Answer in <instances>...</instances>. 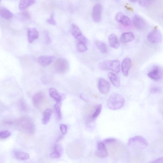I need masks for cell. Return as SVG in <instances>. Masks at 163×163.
<instances>
[{
    "instance_id": "cell-24",
    "label": "cell",
    "mask_w": 163,
    "mask_h": 163,
    "mask_svg": "<svg viewBox=\"0 0 163 163\" xmlns=\"http://www.w3.org/2000/svg\"><path fill=\"white\" fill-rule=\"evenodd\" d=\"M33 0H22L19 1V8L21 10H24L35 3Z\"/></svg>"
},
{
    "instance_id": "cell-29",
    "label": "cell",
    "mask_w": 163,
    "mask_h": 163,
    "mask_svg": "<svg viewBox=\"0 0 163 163\" xmlns=\"http://www.w3.org/2000/svg\"><path fill=\"white\" fill-rule=\"evenodd\" d=\"M102 109V105L101 104L98 105L95 108V111L92 116L93 120H95L100 115Z\"/></svg>"
},
{
    "instance_id": "cell-19",
    "label": "cell",
    "mask_w": 163,
    "mask_h": 163,
    "mask_svg": "<svg viewBox=\"0 0 163 163\" xmlns=\"http://www.w3.org/2000/svg\"><path fill=\"white\" fill-rule=\"evenodd\" d=\"M135 36L131 32H127L122 33L121 36V41L123 43H127L134 40Z\"/></svg>"
},
{
    "instance_id": "cell-2",
    "label": "cell",
    "mask_w": 163,
    "mask_h": 163,
    "mask_svg": "<svg viewBox=\"0 0 163 163\" xmlns=\"http://www.w3.org/2000/svg\"><path fill=\"white\" fill-rule=\"evenodd\" d=\"M125 100L124 97L119 94H112L107 100V105L110 109L116 110L120 109L124 106Z\"/></svg>"
},
{
    "instance_id": "cell-1",
    "label": "cell",
    "mask_w": 163,
    "mask_h": 163,
    "mask_svg": "<svg viewBox=\"0 0 163 163\" xmlns=\"http://www.w3.org/2000/svg\"><path fill=\"white\" fill-rule=\"evenodd\" d=\"M16 125L19 129L29 135H33L35 133L36 128L32 120L29 117H22L18 118Z\"/></svg>"
},
{
    "instance_id": "cell-28",
    "label": "cell",
    "mask_w": 163,
    "mask_h": 163,
    "mask_svg": "<svg viewBox=\"0 0 163 163\" xmlns=\"http://www.w3.org/2000/svg\"><path fill=\"white\" fill-rule=\"evenodd\" d=\"M77 51L80 52H84L88 50L87 44L83 42H77Z\"/></svg>"
},
{
    "instance_id": "cell-39",
    "label": "cell",
    "mask_w": 163,
    "mask_h": 163,
    "mask_svg": "<svg viewBox=\"0 0 163 163\" xmlns=\"http://www.w3.org/2000/svg\"><path fill=\"white\" fill-rule=\"evenodd\" d=\"M60 130L63 135H65L67 132V127L65 124H61L60 127Z\"/></svg>"
},
{
    "instance_id": "cell-25",
    "label": "cell",
    "mask_w": 163,
    "mask_h": 163,
    "mask_svg": "<svg viewBox=\"0 0 163 163\" xmlns=\"http://www.w3.org/2000/svg\"><path fill=\"white\" fill-rule=\"evenodd\" d=\"M52 114V110L50 109H47L43 113V117L42 122L43 125L48 124L50 121Z\"/></svg>"
},
{
    "instance_id": "cell-14",
    "label": "cell",
    "mask_w": 163,
    "mask_h": 163,
    "mask_svg": "<svg viewBox=\"0 0 163 163\" xmlns=\"http://www.w3.org/2000/svg\"><path fill=\"white\" fill-rule=\"evenodd\" d=\"M45 95L41 92H38L33 96L32 100L33 106L36 108H39L42 104L44 100Z\"/></svg>"
},
{
    "instance_id": "cell-6",
    "label": "cell",
    "mask_w": 163,
    "mask_h": 163,
    "mask_svg": "<svg viewBox=\"0 0 163 163\" xmlns=\"http://www.w3.org/2000/svg\"><path fill=\"white\" fill-rule=\"evenodd\" d=\"M162 34L161 32L157 29L151 31L147 36V40L153 43H157L162 40Z\"/></svg>"
},
{
    "instance_id": "cell-13",
    "label": "cell",
    "mask_w": 163,
    "mask_h": 163,
    "mask_svg": "<svg viewBox=\"0 0 163 163\" xmlns=\"http://www.w3.org/2000/svg\"><path fill=\"white\" fill-rule=\"evenodd\" d=\"M132 22L135 27L139 30H143L145 28L146 22L141 16L135 15L132 18Z\"/></svg>"
},
{
    "instance_id": "cell-15",
    "label": "cell",
    "mask_w": 163,
    "mask_h": 163,
    "mask_svg": "<svg viewBox=\"0 0 163 163\" xmlns=\"http://www.w3.org/2000/svg\"><path fill=\"white\" fill-rule=\"evenodd\" d=\"M49 94L51 97L57 102H61L66 97L65 94L59 93L56 89L53 88L49 89Z\"/></svg>"
},
{
    "instance_id": "cell-26",
    "label": "cell",
    "mask_w": 163,
    "mask_h": 163,
    "mask_svg": "<svg viewBox=\"0 0 163 163\" xmlns=\"http://www.w3.org/2000/svg\"><path fill=\"white\" fill-rule=\"evenodd\" d=\"M61 106V102H57L56 104L54 106L57 119L58 121H60L62 119Z\"/></svg>"
},
{
    "instance_id": "cell-10",
    "label": "cell",
    "mask_w": 163,
    "mask_h": 163,
    "mask_svg": "<svg viewBox=\"0 0 163 163\" xmlns=\"http://www.w3.org/2000/svg\"><path fill=\"white\" fill-rule=\"evenodd\" d=\"M147 76L152 80L156 81H159L162 77V69L159 67L156 66L148 73Z\"/></svg>"
},
{
    "instance_id": "cell-18",
    "label": "cell",
    "mask_w": 163,
    "mask_h": 163,
    "mask_svg": "<svg viewBox=\"0 0 163 163\" xmlns=\"http://www.w3.org/2000/svg\"><path fill=\"white\" fill-rule=\"evenodd\" d=\"M28 41L31 43L38 39L39 33L37 29L35 28H29L27 31Z\"/></svg>"
},
{
    "instance_id": "cell-4",
    "label": "cell",
    "mask_w": 163,
    "mask_h": 163,
    "mask_svg": "<svg viewBox=\"0 0 163 163\" xmlns=\"http://www.w3.org/2000/svg\"><path fill=\"white\" fill-rule=\"evenodd\" d=\"M129 147L136 150L145 149L148 145V142L144 138L136 136L130 138L128 142Z\"/></svg>"
},
{
    "instance_id": "cell-41",
    "label": "cell",
    "mask_w": 163,
    "mask_h": 163,
    "mask_svg": "<svg viewBox=\"0 0 163 163\" xmlns=\"http://www.w3.org/2000/svg\"><path fill=\"white\" fill-rule=\"evenodd\" d=\"M4 123L8 125H11L12 124V122L10 121H4Z\"/></svg>"
},
{
    "instance_id": "cell-5",
    "label": "cell",
    "mask_w": 163,
    "mask_h": 163,
    "mask_svg": "<svg viewBox=\"0 0 163 163\" xmlns=\"http://www.w3.org/2000/svg\"><path fill=\"white\" fill-rule=\"evenodd\" d=\"M56 71L59 74H63L67 71L68 63L65 59L63 58H58L54 64Z\"/></svg>"
},
{
    "instance_id": "cell-22",
    "label": "cell",
    "mask_w": 163,
    "mask_h": 163,
    "mask_svg": "<svg viewBox=\"0 0 163 163\" xmlns=\"http://www.w3.org/2000/svg\"><path fill=\"white\" fill-rule=\"evenodd\" d=\"M108 77L113 86L116 88L120 87L121 82L120 79L115 74L110 72L108 74Z\"/></svg>"
},
{
    "instance_id": "cell-23",
    "label": "cell",
    "mask_w": 163,
    "mask_h": 163,
    "mask_svg": "<svg viewBox=\"0 0 163 163\" xmlns=\"http://www.w3.org/2000/svg\"><path fill=\"white\" fill-rule=\"evenodd\" d=\"M13 16L12 12L7 9L3 7L0 8V16L3 18L7 20L10 19Z\"/></svg>"
},
{
    "instance_id": "cell-37",
    "label": "cell",
    "mask_w": 163,
    "mask_h": 163,
    "mask_svg": "<svg viewBox=\"0 0 163 163\" xmlns=\"http://www.w3.org/2000/svg\"><path fill=\"white\" fill-rule=\"evenodd\" d=\"M62 155L60 153L54 151L51 154L50 157L52 159H59L61 156Z\"/></svg>"
},
{
    "instance_id": "cell-40",
    "label": "cell",
    "mask_w": 163,
    "mask_h": 163,
    "mask_svg": "<svg viewBox=\"0 0 163 163\" xmlns=\"http://www.w3.org/2000/svg\"><path fill=\"white\" fill-rule=\"evenodd\" d=\"M150 163H163V157L157 159L154 161H153Z\"/></svg>"
},
{
    "instance_id": "cell-35",
    "label": "cell",
    "mask_w": 163,
    "mask_h": 163,
    "mask_svg": "<svg viewBox=\"0 0 163 163\" xmlns=\"http://www.w3.org/2000/svg\"><path fill=\"white\" fill-rule=\"evenodd\" d=\"M162 91L161 89L158 86L152 87L150 89V92L153 93H160Z\"/></svg>"
},
{
    "instance_id": "cell-8",
    "label": "cell",
    "mask_w": 163,
    "mask_h": 163,
    "mask_svg": "<svg viewBox=\"0 0 163 163\" xmlns=\"http://www.w3.org/2000/svg\"><path fill=\"white\" fill-rule=\"evenodd\" d=\"M71 33L72 36L77 41L83 42L86 40V38L82 34L80 28L75 24L72 25Z\"/></svg>"
},
{
    "instance_id": "cell-38",
    "label": "cell",
    "mask_w": 163,
    "mask_h": 163,
    "mask_svg": "<svg viewBox=\"0 0 163 163\" xmlns=\"http://www.w3.org/2000/svg\"><path fill=\"white\" fill-rule=\"evenodd\" d=\"M45 42L47 44H50L51 42V39L48 31L45 33Z\"/></svg>"
},
{
    "instance_id": "cell-12",
    "label": "cell",
    "mask_w": 163,
    "mask_h": 163,
    "mask_svg": "<svg viewBox=\"0 0 163 163\" xmlns=\"http://www.w3.org/2000/svg\"><path fill=\"white\" fill-rule=\"evenodd\" d=\"M55 58V57L52 56L42 55L38 58L37 62L39 65L46 67L50 65Z\"/></svg>"
},
{
    "instance_id": "cell-20",
    "label": "cell",
    "mask_w": 163,
    "mask_h": 163,
    "mask_svg": "<svg viewBox=\"0 0 163 163\" xmlns=\"http://www.w3.org/2000/svg\"><path fill=\"white\" fill-rule=\"evenodd\" d=\"M108 41L110 47L112 48L117 49L120 47L119 40L114 34L112 33L109 36Z\"/></svg>"
},
{
    "instance_id": "cell-9",
    "label": "cell",
    "mask_w": 163,
    "mask_h": 163,
    "mask_svg": "<svg viewBox=\"0 0 163 163\" xmlns=\"http://www.w3.org/2000/svg\"><path fill=\"white\" fill-rule=\"evenodd\" d=\"M102 8L101 5L100 4H97L93 7L92 16L93 21L95 22H100L101 19Z\"/></svg>"
},
{
    "instance_id": "cell-27",
    "label": "cell",
    "mask_w": 163,
    "mask_h": 163,
    "mask_svg": "<svg viewBox=\"0 0 163 163\" xmlns=\"http://www.w3.org/2000/svg\"><path fill=\"white\" fill-rule=\"evenodd\" d=\"M95 45L100 51L103 53L105 54L107 51V48L106 44L102 42L98 41L95 43Z\"/></svg>"
},
{
    "instance_id": "cell-31",
    "label": "cell",
    "mask_w": 163,
    "mask_h": 163,
    "mask_svg": "<svg viewBox=\"0 0 163 163\" xmlns=\"http://www.w3.org/2000/svg\"><path fill=\"white\" fill-rule=\"evenodd\" d=\"M11 132L8 130L0 132V139H6L11 136Z\"/></svg>"
},
{
    "instance_id": "cell-30",
    "label": "cell",
    "mask_w": 163,
    "mask_h": 163,
    "mask_svg": "<svg viewBox=\"0 0 163 163\" xmlns=\"http://www.w3.org/2000/svg\"><path fill=\"white\" fill-rule=\"evenodd\" d=\"M19 17L21 20L24 21L29 19L31 18V16L28 12L25 11L19 14Z\"/></svg>"
},
{
    "instance_id": "cell-17",
    "label": "cell",
    "mask_w": 163,
    "mask_h": 163,
    "mask_svg": "<svg viewBox=\"0 0 163 163\" xmlns=\"http://www.w3.org/2000/svg\"><path fill=\"white\" fill-rule=\"evenodd\" d=\"M132 65V61L130 58L127 57L124 59L121 65L122 73L124 76L127 77Z\"/></svg>"
},
{
    "instance_id": "cell-33",
    "label": "cell",
    "mask_w": 163,
    "mask_h": 163,
    "mask_svg": "<svg viewBox=\"0 0 163 163\" xmlns=\"http://www.w3.org/2000/svg\"><path fill=\"white\" fill-rule=\"evenodd\" d=\"M19 106L20 109L22 111H25L26 109L27 106L26 103L23 100H22L19 101Z\"/></svg>"
},
{
    "instance_id": "cell-21",
    "label": "cell",
    "mask_w": 163,
    "mask_h": 163,
    "mask_svg": "<svg viewBox=\"0 0 163 163\" xmlns=\"http://www.w3.org/2000/svg\"><path fill=\"white\" fill-rule=\"evenodd\" d=\"M13 154L16 159L19 160H27L30 158L29 155L27 153L19 150L14 151Z\"/></svg>"
},
{
    "instance_id": "cell-42",
    "label": "cell",
    "mask_w": 163,
    "mask_h": 163,
    "mask_svg": "<svg viewBox=\"0 0 163 163\" xmlns=\"http://www.w3.org/2000/svg\"><path fill=\"white\" fill-rule=\"evenodd\" d=\"M1 1H0V2H1Z\"/></svg>"
},
{
    "instance_id": "cell-16",
    "label": "cell",
    "mask_w": 163,
    "mask_h": 163,
    "mask_svg": "<svg viewBox=\"0 0 163 163\" xmlns=\"http://www.w3.org/2000/svg\"><path fill=\"white\" fill-rule=\"evenodd\" d=\"M115 18L116 21L123 26L127 27L131 24V21L130 18L121 12L117 13Z\"/></svg>"
},
{
    "instance_id": "cell-36",
    "label": "cell",
    "mask_w": 163,
    "mask_h": 163,
    "mask_svg": "<svg viewBox=\"0 0 163 163\" xmlns=\"http://www.w3.org/2000/svg\"><path fill=\"white\" fill-rule=\"evenodd\" d=\"M151 1H138L140 6L143 7H147L151 4Z\"/></svg>"
},
{
    "instance_id": "cell-7",
    "label": "cell",
    "mask_w": 163,
    "mask_h": 163,
    "mask_svg": "<svg viewBox=\"0 0 163 163\" xmlns=\"http://www.w3.org/2000/svg\"><path fill=\"white\" fill-rule=\"evenodd\" d=\"M98 87L99 91L101 94L106 95L110 91V83L103 78H100L98 80Z\"/></svg>"
},
{
    "instance_id": "cell-34",
    "label": "cell",
    "mask_w": 163,
    "mask_h": 163,
    "mask_svg": "<svg viewBox=\"0 0 163 163\" xmlns=\"http://www.w3.org/2000/svg\"><path fill=\"white\" fill-rule=\"evenodd\" d=\"M54 13H52L51 15L50 18L48 19L47 20V22L51 25H56V22L54 18Z\"/></svg>"
},
{
    "instance_id": "cell-3",
    "label": "cell",
    "mask_w": 163,
    "mask_h": 163,
    "mask_svg": "<svg viewBox=\"0 0 163 163\" xmlns=\"http://www.w3.org/2000/svg\"><path fill=\"white\" fill-rule=\"evenodd\" d=\"M98 67L102 71L109 70L118 73L121 70V62L118 60L103 61L98 64Z\"/></svg>"
},
{
    "instance_id": "cell-11",
    "label": "cell",
    "mask_w": 163,
    "mask_h": 163,
    "mask_svg": "<svg viewBox=\"0 0 163 163\" xmlns=\"http://www.w3.org/2000/svg\"><path fill=\"white\" fill-rule=\"evenodd\" d=\"M95 155L97 157L101 159L105 158L108 156V151L104 143L103 142L98 143Z\"/></svg>"
},
{
    "instance_id": "cell-32",
    "label": "cell",
    "mask_w": 163,
    "mask_h": 163,
    "mask_svg": "<svg viewBox=\"0 0 163 163\" xmlns=\"http://www.w3.org/2000/svg\"><path fill=\"white\" fill-rule=\"evenodd\" d=\"M116 141L117 140L115 138H108L103 140V142L105 144H115Z\"/></svg>"
}]
</instances>
